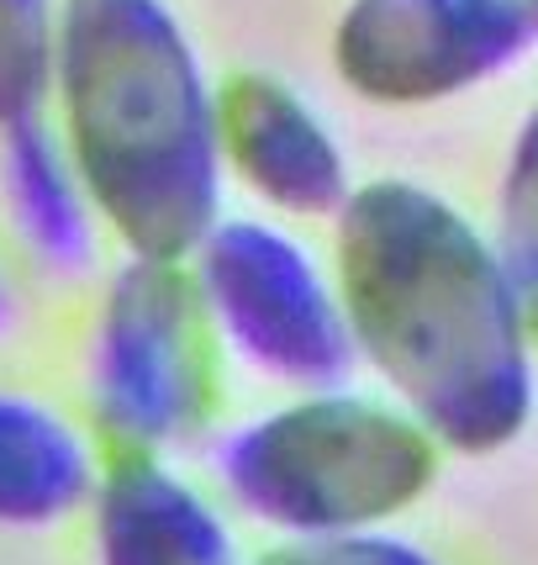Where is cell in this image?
Here are the masks:
<instances>
[{
  "label": "cell",
  "mask_w": 538,
  "mask_h": 565,
  "mask_svg": "<svg viewBox=\"0 0 538 565\" xmlns=\"http://www.w3.org/2000/svg\"><path fill=\"white\" fill-rule=\"evenodd\" d=\"M348 339L412 418L454 449H496L534 407L528 318L507 259L454 206L407 180L343 201Z\"/></svg>",
  "instance_id": "6da1fadb"
},
{
  "label": "cell",
  "mask_w": 538,
  "mask_h": 565,
  "mask_svg": "<svg viewBox=\"0 0 538 565\" xmlns=\"http://www.w3.org/2000/svg\"><path fill=\"white\" fill-rule=\"evenodd\" d=\"M53 85L69 164L138 259H174L217 227V106L164 0H64Z\"/></svg>",
  "instance_id": "7a4b0ae2"
},
{
  "label": "cell",
  "mask_w": 538,
  "mask_h": 565,
  "mask_svg": "<svg viewBox=\"0 0 538 565\" xmlns=\"http://www.w3.org/2000/svg\"><path fill=\"white\" fill-rule=\"evenodd\" d=\"M227 487L248 513L306 540L354 534L428 492L433 434L386 402L348 392L306 396L244 428L222 455Z\"/></svg>",
  "instance_id": "3957f363"
},
{
  "label": "cell",
  "mask_w": 538,
  "mask_h": 565,
  "mask_svg": "<svg viewBox=\"0 0 538 565\" xmlns=\"http://www.w3.org/2000/svg\"><path fill=\"white\" fill-rule=\"evenodd\" d=\"M212 344L201 280L174 259H132L106 296L90 392L106 434L127 449H153L206 418Z\"/></svg>",
  "instance_id": "277c9868"
},
{
  "label": "cell",
  "mask_w": 538,
  "mask_h": 565,
  "mask_svg": "<svg viewBox=\"0 0 538 565\" xmlns=\"http://www.w3.org/2000/svg\"><path fill=\"white\" fill-rule=\"evenodd\" d=\"M201 296L233 349L269 375L333 381L348 365V322L312 254L265 222H227L201 244Z\"/></svg>",
  "instance_id": "5b68a950"
},
{
  "label": "cell",
  "mask_w": 538,
  "mask_h": 565,
  "mask_svg": "<svg viewBox=\"0 0 538 565\" xmlns=\"http://www.w3.org/2000/svg\"><path fill=\"white\" fill-rule=\"evenodd\" d=\"M534 32L528 0H359L338 32V64L365 96L433 100L513 64Z\"/></svg>",
  "instance_id": "8992f818"
},
{
  "label": "cell",
  "mask_w": 538,
  "mask_h": 565,
  "mask_svg": "<svg viewBox=\"0 0 538 565\" xmlns=\"http://www.w3.org/2000/svg\"><path fill=\"white\" fill-rule=\"evenodd\" d=\"M222 148L265 201L286 212H327L343 201V153L291 85L238 74L217 106Z\"/></svg>",
  "instance_id": "52a82bcc"
},
{
  "label": "cell",
  "mask_w": 538,
  "mask_h": 565,
  "mask_svg": "<svg viewBox=\"0 0 538 565\" xmlns=\"http://www.w3.org/2000/svg\"><path fill=\"white\" fill-rule=\"evenodd\" d=\"M100 565H238V555L180 476L127 455L100 481Z\"/></svg>",
  "instance_id": "ba28073f"
},
{
  "label": "cell",
  "mask_w": 538,
  "mask_h": 565,
  "mask_svg": "<svg viewBox=\"0 0 538 565\" xmlns=\"http://www.w3.org/2000/svg\"><path fill=\"white\" fill-rule=\"evenodd\" d=\"M96 487L90 449L43 402L0 392V523L37 529L79 508Z\"/></svg>",
  "instance_id": "9c48e42d"
},
{
  "label": "cell",
  "mask_w": 538,
  "mask_h": 565,
  "mask_svg": "<svg viewBox=\"0 0 538 565\" xmlns=\"http://www.w3.org/2000/svg\"><path fill=\"white\" fill-rule=\"evenodd\" d=\"M69 153L37 122L6 127V196L22 222V238L53 270H79L90 259V222Z\"/></svg>",
  "instance_id": "30bf717a"
},
{
  "label": "cell",
  "mask_w": 538,
  "mask_h": 565,
  "mask_svg": "<svg viewBox=\"0 0 538 565\" xmlns=\"http://www.w3.org/2000/svg\"><path fill=\"white\" fill-rule=\"evenodd\" d=\"M58 22L49 0H0V127L37 122L49 100Z\"/></svg>",
  "instance_id": "8fae6325"
},
{
  "label": "cell",
  "mask_w": 538,
  "mask_h": 565,
  "mask_svg": "<svg viewBox=\"0 0 538 565\" xmlns=\"http://www.w3.org/2000/svg\"><path fill=\"white\" fill-rule=\"evenodd\" d=\"M502 238H507V270L538 286V111L517 138L507 196H502Z\"/></svg>",
  "instance_id": "7c38bea8"
},
{
  "label": "cell",
  "mask_w": 538,
  "mask_h": 565,
  "mask_svg": "<svg viewBox=\"0 0 538 565\" xmlns=\"http://www.w3.org/2000/svg\"><path fill=\"white\" fill-rule=\"evenodd\" d=\"M259 565H439V561H428L422 550L401 540H380V534H322V540L269 550Z\"/></svg>",
  "instance_id": "4fadbf2b"
},
{
  "label": "cell",
  "mask_w": 538,
  "mask_h": 565,
  "mask_svg": "<svg viewBox=\"0 0 538 565\" xmlns=\"http://www.w3.org/2000/svg\"><path fill=\"white\" fill-rule=\"evenodd\" d=\"M523 318H528V339L538 344V286H528V296H523Z\"/></svg>",
  "instance_id": "5bb4252c"
},
{
  "label": "cell",
  "mask_w": 538,
  "mask_h": 565,
  "mask_svg": "<svg viewBox=\"0 0 538 565\" xmlns=\"http://www.w3.org/2000/svg\"><path fill=\"white\" fill-rule=\"evenodd\" d=\"M528 6H534V17H538V0H528Z\"/></svg>",
  "instance_id": "9a60e30c"
}]
</instances>
